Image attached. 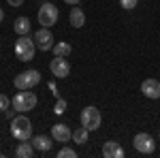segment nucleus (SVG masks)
I'll use <instances>...</instances> for the list:
<instances>
[{
  "label": "nucleus",
  "instance_id": "nucleus-20",
  "mask_svg": "<svg viewBox=\"0 0 160 158\" xmlns=\"http://www.w3.org/2000/svg\"><path fill=\"white\" fill-rule=\"evenodd\" d=\"M58 158H77V152L71 150V147H62L58 152Z\"/></svg>",
  "mask_w": 160,
  "mask_h": 158
},
{
  "label": "nucleus",
  "instance_id": "nucleus-11",
  "mask_svg": "<svg viewBox=\"0 0 160 158\" xmlns=\"http://www.w3.org/2000/svg\"><path fill=\"white\" fill-rule=\"evenodd\" d=\"M141 92L148 98H160V81L158 79H145L141 84Z\"/></svg>",
  "mask_w": 160,
  "mask_h": 158
},
{
  "label": "nucleus",
  "instance_id": "nucleus-21",
  "mask_svg": "<svg viewBox=\"0 0 160 158\" xmlns=\"http://www.w3.org/2000/svg\"><path fill=\"white\" fill-rule=\"evenodd\" d=\"M120 4H122V9L130 11V9H135L137 4H139V0H120Z\"/></svg>",
  "mask_w": 160,
  "mask_h": 158
},
{
  "label": "nucleus",
  "instance_id": "nucleus-14",
  "mask_svg": "<svg viewBox=\"0 0 160 158\" xmlns=\"http://www.w3.org/2000/svg\"><path fill=\"white\" fill-rule=\"evenodd\" d=\"M68 19H71V26H73V28H81V26L86 24V13L81 11L77 4H75L73 9H71V15H68Z\"/></svg>",
  "mask_w": 160,
  "mask_h": 158
},
{
  "label": "nucleus",
  "instance_id": "nucleus-13",
  "mask_svg": "<svg viewBox=\"0 0 160 158\" xmlns=\"http://www.w3.org/2000/svg\"><path fill=\"white\" fill-rule=\"evenodd\" d=\"M30 141H32L34 150H38V152H49V150H51V145H53V137H45V135L32 137Z\"/></svg>",
  "mask_w": 160,
  "mask_h": 158
},
{
  "label": "nucleus",
  "instance_id": "nucleus-24",
  "mask_svg": "<svg viewBox=\"0 0 160 158\" xmlns=\"http://www.w3.org/2000/svg\"><path fill=\"white\" fill-rule=\"evenodd\" d=\"M4 113H7V118H11V120H13V118H15V107H13V109H7Z\"/></svg>",
  "mask_w": 160,
  "mask_h": 158
},
{
  "label": "nucleus",
  "instance_id": "nucleus-7",
  "mask_svg": "<svg viewBox=\"0 0 160 158\" xmlns=\"http://www.w3.org/2000/svg\"><path fill=\"white\" fill-rule=\"evenodd\" d=\"M132 145L139 154H154L156 152V143H154V137L148 133H137L132 139Z\"/></svg>",
  "mask_w": 160,
  "mask_h": 158
},
{
  "label": "nucleus",
  "instance_id": "nucleus-8",
  "mask_svg": "<svg viewBox=\"0 0 160 158\" xmlns=\"http://www.w3.org/2000/svg\"><path fill=\"white\" fill-rule=\"evenodd\" d=\"M34 43H37V49L41 51H49L53 49V34H51L49 28H38L37 32H34Z\"/></svg>",
  "mask_w": 160,
  "mask_h": 158
},
{
  "label": "nucleus",
  "instance_id": "nucleus-23",
  "mask_svg": "<svg viewBox=\"0 0 160 158\" xmlns=\"http://www.w3.org/2000/svg\"><path fill=\"white\" fill-rule=\"evenodd\" d=\"M7 2H9L11 7H22V4H24V0H7Z\"/></svg>",
  "mask_w": 160,
  "mask_h": 158
},
{
  "label": "nucleus",
  "instance_id": "nucleus-12",
  "mask_svg": "<svg viewBox=\"0 0 160 158\" xmlns=\"http://www.w3.org/2000/svg\"><path fill=\"white\" fill-rule=\"evenodd\" d=\"M102 156L105 158H124V150L118 141H105L102 143Z\"/></svg>",
  "mask_w": 160,
  "mask_h": 158
},
{
  "label": "nucleus",
  "instance_id": "nucleus-16",
  "mask_svg": "<svg viewBox=\"0 0 160 158\" xmlns=\"http://www.w3.org/2000/svg\"><path fill=\"white\" fill-rule=\"evenodd\" d=\"M13 30H15L19 37L28 34V32H30V19H28V17H17L15 24H13Z\"/></svg>",
  "mask_w": 160,
  "mask_h": 158
},
{
  "label": "nucleus",
  "instance_id": "nucleus-6",
  "mask_svg": "<svg viewBox=\"0 0 160 158\" xmlns=\"http://www.w3.org/2000/svg\"><path fill=\"white\" fill-rule=\"evenodd\" d=\"M38 24L43 28H51L58 24V7H53L51 2H45L38 9Z\"/></svg>",
  "mask_w": 160,
  "mask_h": 158
},
{
  "label": "nucleus",
  "instance_id": "nucleus-19",
  "mask_svg": "<svg viewBox=\"0 0 160 158\" xmlns=\"http://www.w3.org/2000/svg\"><path fill=\"white\" fill-rule=\"evenodd\" d=\"M64 111H66V100L58 96V100H56V105H53V113H56V115H62Z\"/></svg>",
  "mask_w": 160,
  "mask_h": 158
},
{
  "label": "nucleus",
  "instance_id": "nucleus-26",
  "mask_svg": "<svg viewBox=\"0 0 160 158\" xmlns=\"http://www.w3.org/2000/svg\"><path fill=\"white\" fill-rule=\"evenodd\" d=\"M2 19H4V11L0 9V24H2Z\"/></svg>",
  "mask_w": 160,
  "mask_h": 158
},
{
  "label": "nucleus",
  "instance_id": "nucleus-5",
  "mask_svg": "<svg viewBox=\"0 0 160 158\" xmlns=\"http://www.w3.org/2000/svg\"><path fill=\"white\" fill-rule=\"evenodd\" d=\"M79 120H81V126H86L88 130H98L100 128V122H102V115H100V111L96 107H83L81 109V115H79Z\"/></svg>",
  "mask_w": 160,
  "mask_h": 158
},
{
  "label": "nucleus",
  "instance_id": "nucleus-4",
  "mask_svg": "<svg viewBox=\"0 0 160 158\" xmlns=\"http://www.w3.org/2000/svg\"><path fill=\"white\" fill-rule=\"evenodd\" d=\"M13 84H15L17 90H32V88H37V85L41 84V73L34 71V69L24 71V73H19L13 79Z\"/></svg>",
  "mask_w": 160,
  "mask_h": 158
},
{
  "label": "nucleus",
  "instance_id": "nucleus-9",
  "mask_svg": "<svg viewBox=\"0 0 160 158\" xmlns=\"http://www.w3.org/2000/svg\"><path fill=\"white\" fill-rule=\"evenodd\" d=\"M49 71L53 77H58V79H64V77H68L71 75V64L66 58H62V56H56L53 60L49 62Z\"/></svg>",
  "mask_w": 160,
  "mask_h": 158
},
{
  "label": "nucleus",
  "instance_id": "nucleus-10",
  "mask_svg": "<svg viewBox=\"0 0 160 158\" xmlns=\"http://www.w3.org/2000/svg\"><path fill=\"white\" fill-rule=\"evenodd\" d=\"M51 137H53V141H58V143H68V141L73 139V130H71L66 124H53V126H51Z\"/></svg>",
  "mask_w": 160,
  "mask_h": 158
},
{
  "label": "nucleus",
  "instance_id": "nucleus-25",
  "mask_svg": "<svg viewBox=\"0 0 160 158\" xmlns=\"http://www.w3.org/2000/svg\"><path fill=\"white\" fill-rule=\"evenodd\" d=\"M64 2H66V4H71V7H75V4H79L81 0H64Z\"/></svg>",
  "mask_w": 160,
  "mask_h": 158
},
{
  "label": "nucleus",
  "instance_id": "nucleus-15",
  "mask_svg": "<svg viewBox=\"0 0 160 158\" xmlns=\"http://www.w3.org/2000/svg\"><path fill=\"white\" fill-rule=\"evenodd\" d=\"M15 156L17 158H30L34 156V145L32 143H28V141H19V145L15 150Z\"/></svg>",
  "mask_w": 160,
  "mask_h": 158
},
{
  "label": "nucleus",
  "instance_id": "nucleus-2",
  "mask_svg": "<svg viewBox=\"0 0 160 158\" xmlns=\"http://www.w3.org/2000/svg\"><path fill=\"white\" fill-rule=\"evenodd\" d=\"M38 98L34 92H30V90H19L15 96L11 98V105L15 107V111H19V113H26V111H32L37 107Z\"/></svg>",
  "mask_w": 160,
  "mask_h": 158
},
{
  "label": "nucleus",
  "instance_id": "nucleus-17",
  "mask_svg": "<svg viewBox=\"0 0 160 158\" xmlns=\"http://www.w3.org/2000/svg\"><path fill=\"white\" fill-rule=\"evenodd\" d=\"M88 133H90V130H88L86 126L77 128V130L73 133V141L77 143V145H86V143H88Z\"/></svg>",
  "mask_w": 160,
  "mask_h": 158
},
{
  "label": "nucleus",
  "instance_id": "nucleus-1",
  "mask_svg": "<svg viewBox=\"0 0 160 158\" xmlns=\"http://www.w3.org/2000/svg\"><path fill=\"white\" fill-rule=\"evenodd\" d=\"M11 135L17 141H30L32 139V122L24 113L11 120Z\"/></svg>",
  "mask_w": 160,
  "mask_h": 158
},
{
  "label": "nucleus",
  "instance_id": "nucleus-3",
  "mask_svg": "<svg viewBox=\"0 0 160 158\" xmlns=\"http://www.w3.org/2000/svg\"><path fill=\"white\" fill-rule=\"evenodd\" d=\"M34 51H37V43H34V38H30L28 34H24V37H19L15 41V56H17V60L30 62L34 58Z\"/></svg>",
  "mask_w": 160,
  "mask_h": 158
},
{
  "label": "nucleus",
  "instance_id": "nucleus-18",
  "mask_svg": "<svg viewBox=\"0 0 160 158\" xmlns=\"http://www.w3.org/2000/svg\"><path fill=\"white\" fill-rule=\"evenodd\" d=\"M71 51H73V47H71L68 43H56V45H53V54H56V56L68 58V56H71Z\"/></svg>",
  "mask_w": 160,
  "mask_h": 158
},
{
  "label": "nucleus",
  "instance_id": "nucleus-22",
  "mask_svg": "<svg viewBox=\"0 0 160 158\" xmlns=\"http://www.w3.org/2000/svg\"><path fill=\"white\" fill-rule=\"evenodd\" d=\"M9 105H11V98L4 96V94H0V111H7V109H9Z\"/></svg>",
  "mask_w": 160,
  "mask_h": 158
}]
</instances>
